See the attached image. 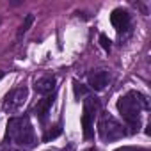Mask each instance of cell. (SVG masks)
<instances>
[{"instance_id": "6da1fadb", "label": "cell", "mask_w": 151, "mask_h": 151, "mask_svg": "<svg viewBox=\"0 0 151 151\" xmlns=\"http://www.w3.org/2000/svg\"><path fill=\"white\" fill-rule=\"evenodd\" d=\"M147 105V98L144 94H140L139 91H128L124 96H121L117 100V110L123 116V119L128 123V126L135 132L139 130L140 124V112L146 110Z\"/></svg>"}, {"instance_id": "7a4b0ae2", "label": "cell", "mask_w": 151, "mask_h": 151, "mask_svg": "<svg viewBox=\"0 0 151 151\" xmlns=\"http://www.w3.org/2000/svg\"><path fill=\"white\" fill-rule=\"evenodd\" d=\"M6 137L18 144V146H30L34 142V128H32V123L27 116H22V117H13L9 123H7V132H6Z\"/></svg>"}, {"instance_id": "5b68a950", "label": "cell", "mask_w": 151, "mask_h": 151, "mask_svg": "<svg viewBox=\"0 0 151 151\" xmlns=\"http://www.w3.org/2000/svg\"><path fill=\"white\" fill-rule=\"evenodd\" d=\"M27 96H29V89H27L25 86H20V87L13 89V91L6 96V100H4V110L9 112V114L16 112V110L27 101Z\"/></svg>"}, {"instance_id": "9c48e42d", "label": "cell", "mask_w": 151, "mask_h": 151, "mask_svg": "<svg viewBox=\"0 0 151 151\" xmlns=\"http://www.w3.org/2000/svg\"><path fill=\"white\" fill-rule=\"evenodd\" d=\"M34 89H36L37 94H50V93L55 89V77L48 75V77L39 78V80L34 84Z\"/></svg>"}, {"instance_id": "5bb4252c", "label": "cell", "mask_w": 151, "mask_h": 151, "mask_svg": "<svg viewBox=\"0 0 151 151\" xmlns=\"http://www.w3.org/2000/svg\"><path fill=\"white\" fill-rule=\"evenodd\" d=\"M114 151H147L146 147H137V146H123V147H117Z\"/></svg>"}, {"instance_id": "3957f363", "label": "cell", "mask_w": 151, "mask_h": 151, "mask_svg": "<svg viewBox=\"0 0 151 151\" xmlns=\"http://www.w3.org/2000/svg\"><path fill=\"white\" fill-rule=\"evenodd\" d=\"M98 133L100 137L105 140V142H114V140H119L126 135L123 124L114 119L110 114H101L100 119H98Z\"/></svg>"}, {"instance_id": "8992f818", "label": "cell", "mask_w": 151, "mask_h": 151, "mask_svg": "<svg viewBox=\"0 0 151 151\" xmlns=\"http://www.w3.org/2000/svg\"><path fill=\"white\" fill-rule=\"evenodd\" d=\"M110 23L114 25V29L117 32H124L130 27V14H128V11L121 9V7L114 9L112 14H110Z\"/></svg>"}, {"instance_id": "2e32d148", "label": "cell", "mask_w": 151, "mask_h": 151, "mask_svg": "<svg viewBox=\"0 0 151 151\" xmlns=\"http://www.w3.org/2000/svg\"><path fill=\"white\" fill-rule=\"evenodd\" d=\"M87 151H98V149H96V147H89Z\"/></svg>"}, {"instance_id": "7c38bea8", "label": "cell", "mask_w": 151, "mask_h": 151, "mask_svg": "<svg viewBox=\"0 0 151 151\" xmlns=\"http://www.w3.org/2000/svg\"><path fill=\"white\" fill-rule=\"evenodd\" d=\"M73 91H75V96H77V98H80V96H86V87L82 86V84H78L77 80H75L73 82Z\"/></svg>"}, {"instance_id": "ba28073f", "label": "cell", "mask_w": 151, "mask_h": 151, "mask_svg": "<svg viewBox=\"0 0 151 151\" xmlns=\"http://www.w3.org/2000/svg\"><path fill=\"white\" fill-rule=\"evenodd\" d=\"M52 105H53V94H52V96H46V98H43V100H39L37 105L34 107V114L37 116V119H39L41 123L46 121V116H48Z\"/></svg>"}, {"instance_id": "9a60e30c", "label": "cell", "mask_w": 151, "mask_h": 151, "mask_svg": "<svg viewBox=\"0 0 151 151\" xmlns=\"http://www.w3.org/2000/svg\"><path fill=\"white\" fill-rule=\"evenodd\" d=\"M4 78V71H0V80H2Z\"/></svg>"}, {"instance_id": "8fae6325", "label": "cell", "mask_w": 151, "mask_h": 151, "mask_svg": "<svg viewBox=\"0 0 151 151\" xmlns=\"http://www.w3.org/2000/svg\"><path fill=\"white\" fill-rule=\"evenodd\" d=\"M34 23V14H27L25 16V22H23V25L20 27V30H18V37H22L29 29H30V25Z\"/></svg>"}, {"instance_id": "277c9868", "label": "cell", "mask_w": 151, "mask_h": 151, "mask_svg": "<svg viewBox=\"0 0 151 151\" xmlns=\"http://www.w3.org/2000/svg\"><path fill=\"white\" fill-rule=\"evenodd\" d=\"M100 109V101L94 96H89L84 101V114H82V128H84V137L91 139L93 137V128H94V117Z\"/></svg>"}, {"instance_id": "30bf717a", "label": "cell", "mask_w": 151, "mask_h": 151, "mask_svg": "<svg viewBox=\"0 0 151 151\" xmlns=\"http://www.w3.org/2000/svg\"><path fill=\"white\" fill-rule=\"evenodd\" d=\"M60 133H62V128H60V124H55V126H52V128H48V130L45 132V135H43V140H45V142H50V140L57 139Z\"/></svg>"}, {"instance_id": "52a82bcc", "label": "cell", "mask_w": 151, "mask_h": 151, "mask_svg": "<svg viewBox=\"0 0 151 151\" xmlns=\"http://www.w3.org/2000/svg\"><path fill=\"white\" fill-rule=\"evenodd\" d=\"M110 77H109V73L103 71V69H98V71H91L89 73V77H87V82L89 86L94 89V91H103L109 84Z\"/></svg>"}, {"instance_id": "4fadbf2b", "label": "cell", "mask_w": 151, "mask_h": 151, "mask_svg": "<svg viewBox=\"0 0 151 151\" xmlns=\"http://www.w3.org/2000/svg\"><path fill=\"white\" fill-rule=\"evenodd\" d=\"M100 45H101V48H103L105 52H110V46H112V45H110V39H109L105 34L100 36Z\"/></svg>"}]
</instances>
